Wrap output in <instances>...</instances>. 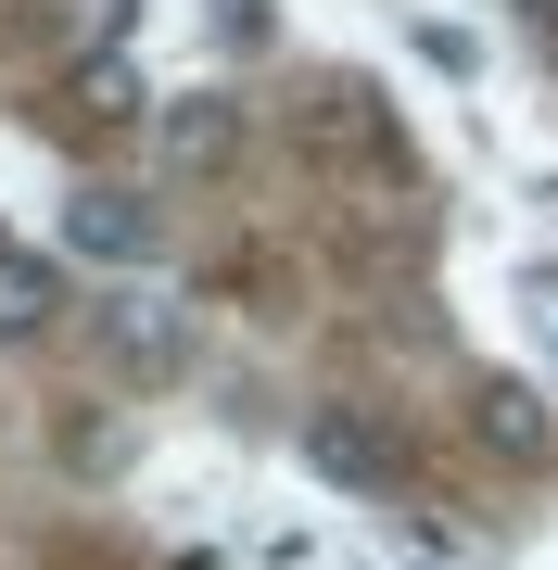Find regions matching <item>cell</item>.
<instances>
[{"label": "cell", "instance_id": "obj_1", "mask_svg": "<svg viewBox=\"0 0 558 570\" xmlns=\"http://www.w3.org/2000/svg\"><path fill=\"white\" fill-rule=\"evenodd\" d=\"M305 469L343 482V494H393L407 482V444H393L369 406H305Z\"/></svg>", "mask_w": 558, "mask_h": 570}, {"label": "cell", "instance_id": "obj_2", "mask_svg": "<svg viewBox=\"0 0 558 570\" xmlns=\"http://www.w3.org/2000/svg\"><path fill=\"white\" fill-rule=\"evenodd\" d=\"M102 355L127 367V381H178V317L153 305V292H115L102 305Z\"/></svg>", "mask_w": 558, "mask_h": 570}, {"label": "cell", "instance_id": "obj_3", "mask_svg": "<svg viewBox=\"0 0 558 570\" xmlns=\"http://www.w3.org/2000/svg\"><path fill=\"white\" fill-rule=\"evenodd\" d=\"M63 242H77V254H102V266H140V254H153V204H127V190H77Z\"/></svg>", "mask_w": 558, "mask_h": 570}, {"label": "cell", "instance_id": "obj_4", "mask_svg": "<svg viewBox=\"0 0 558 570\" xmlns=\"http://www.w3.org/2000/svg\"><path fill=\"white\" fill-rule=\"evenodd\" d=\"M470 431H482V444H496V456H533V444H546V393H520V381H482Z\"/></svg>", "mask_w": 558, "mask_h": 570}, {"label": "cell", "instance_id": "obj_5", "mask_svg": "<svg viewBox=\"0 0 558 570\" xmlns=\"http://www.w3.org/2000/svg\"><path fill=\"white\" fill-rule=\"evenodd\" d=\"M51 305H63V279L39 254H0V343H26V330H51Z\"/></svg>", "mask_w": 558, "mask_h": 570}, {"label": "cell", "instance_id": "obj_6", "mask_svg": "<svg viewBox=\"0 0 558 570\" xmlns=\"http://www.w3.org/2000/svg\"><path fill=\"white\" fill-rule=\"evenodd\" d=\"M228 153H242V115L228 102H178L166 115V165H228Z\"/></svg>", "mask_w": 558, "mask_h": 570}, {"label": "cell", "instance_id": "obj_7", "mask_svg": "<svg viewBox=\"0 0 558 570\" xmlns=\"http://www.w3.org/2000/svg\"><path fill=\"white\" fill-rule=\"evenodd\" d=\"M77 115H102V127H115V115H140V77H127L115 51H102V63H77Z\"/></svg>", "mask_w": 558, "mask_h": 570}]
</instances>
